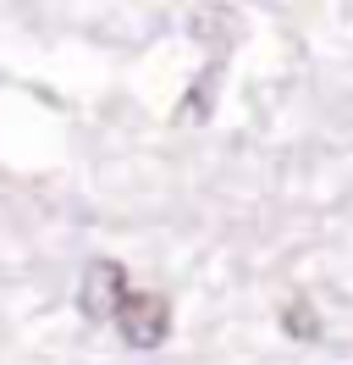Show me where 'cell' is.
Segmentation results:
<instances>
[{"label": "cell", "instance_id": "6da1fadb", "mask_svg": "<svg viewBox=\"0 0 353 365\" xmlns=\"http://www.w3.org/2000/svg\"><path fill=\"white\" fill-rule=\"evenodd\" d=\"M116 327H122V338L132 343V349H160L166 343V332H172V299L166 294H132L116 304Z\"/></svg>", "mask_w": 353, "mask_h": 365}, {"label": "cell", "instance_id": "7a4b0ae2", "mask_svg": "<svg viewBox=\"0 0 353 365\" xmlns=\"http://www.w3.org/2000/svg\"><path fill=\"white\" fill-rule=\"evenodd\" d=\"M122 299H127V272L116 260H94L83 272V288H78V310L88 321H110Z\"/></svg>", "mask_w": 353, "mask_h": 365}, {"label": "cell", "instance_id": "3957f363", "mask_svg": "<svg viewBox=\"0 0 353 365\" xmlns=\"http://www.w3.org/2000/svg\"><path fill=\"white\" fill-rule=\"evenodd\" d=\"M216 78H221L216 67L199 72V83L188 89V100H182V122H204V116H210V94H216Z\"/></svg>", "mask_w": 353, "mask_h": 365}, {"label": "cell", "instance_id": "277c9868", "mask_svg": "<svg viewBox=\"0 0 353 365\" xmlns=\"http://www.w3.org/2000/svg\"><path fill=\"white\" fill-rule=\"evenodd\" d=\"M282 327H287V338H298V343H309V338H320V316L309 310L304 299H293L282 310Z\"/></svg>", "mask_w": 353, "mask_h": 365}]
</instances>
